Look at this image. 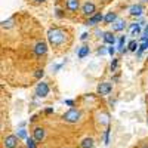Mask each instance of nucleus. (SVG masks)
Wrapping results in <instances>:
<instances>
[{
    "label": "nucleus",
    "mask_w": 148,
    "mask_h": 148,
    "mask_svg": "<svg viewBox=\"0 0 148 148\" xmlns=\"http://www.w3.org/2000/svg\"><path fill=\"white\" fill-rule=\"evenodd\" d=\"M147 121H148V120H147Z\"/></svg>",
    "instance_id": "38"
},
{
    "label": "nucleus",
    "mask_w": 148,
    "mask_h": 148,
    "mask_svg": "<svg viewBox=\"0 0 148 148\" xmlns=\"http://www.w3.org/2000/svg\"><path fill=\"white\" fill-rule=\"evenodd\" d=\"M45 113H46V114H52V113H53V108H46Z\"/></svg>",
    "instance_id": "32"
},
{
    "label": "nucleus",
    "mask_w": 148,
    "mask_h": 148,
    "mask_svg": "<svg viewBox=\"0 0 148 148\" xmlns=\"http://www.w3.org/2000/svg\"><path fill=\"white\" fill-rule=\"evenodd\" d=\"M64 102H65V105H70V107H73V105H74V101H73V99H65Z\"/></svg>",
    "instance_id": "29"
},
{
    "label": "nucleus",
    "mask_w": 148,
    "mask_h": 148,
    "mask_svg": "<svg viewBox=\"0 0 148 148\" xmlns=\"http://www.w3.org/2000/svg\"><path fill=\"white\" fill-rule=\"evenodd\" d=\"M25 144H27V148H36V139L34 138H27Z\"/></svg>",
    "instance_id": "21"
},
{
    "label": "nucleus",
    "mask_w": 148,
    "mask_h": 148,
    "mask_svg": "<svg viewBox=\"0 0 148 148\" xmlns=\"http://www.w3.org/2000/svg\"><path fill=\"white\" fill-rule=\"evenodd\" d=\"M65 6H67V9H68V10L76 12V10L79 9L80 3H79V0H67V2H65Z\"/></svg>",
    "instance_id": "12"
},
{
    "label": "nucleus",
    "mask_w": 148,
    "mask_h": 148,
    "mask_svg": "<svg viewBox=\"0 0 148 148\" xmlns=\"http://www.w3.org/2000/svg\"><path fill=\"white\" fill-rule=\"evenodd\" d=\"M125 42H126V36H121L120 40H119V46H117L119 51H120L121 53H123V49H125V47H123V46H125Z\"/></svg>",
    "instance_id": "20"
},
{
    "label": "nucleus",
    "mask_w": 148,
    "mask_h": 148,
    "mask_svg": "<svg viewBox=\"0 0 148 148\" xmlns=\"http://www.w3.org/2000/svg\"><path fill=\"white\" fill-rule=\"evenodd\" d=\"M142 2H144V3H147V2H148V0H142Z\"/></svg>",
    "instance_id": "37"
},
{
    "label": "nucleus",
    "mask_w": 148,
    "mask_h": 148,
    "mask_svg": "<svg viewBox=\"0 0 148 148\" xmlns=\"http://www.w3.org/2000/svg\"><path fill=\"white\" fill-rule=\"evenodd\" d=\"M89 55V47L88 46H82L80 49H79V52H77V56L80 58V59H83L84 56H88Z\"/></svg>",
    "instance_id": "17"
},
{
    "label": "nucleus",
    "mask_w": 148,
    "mask_h": 148,
    "mask_svg": "<svg viewBox=\"0 0 148 148\" xmlns=\"http://www.w3.org/2000/svg\"><path fill=\"white\" fill-rule=\"evenodd\" d=\"M136 49H139L138 43L135 42V40H132V42L129 43V51H130V52H136Z\"/></svg>",
    "instance_id": "23"
},
{
    "label": "nucleus",
    "mask_w": 148,
    "mask_h": 148,
    "mask_svg": "<svg viewBox=\"0 0 148 148\" xmlns=\"http://www.w3.org/2000/svg\"><path fill=\"white\" fill-rule=\"evenodd\" d=\"M111 89H113V86H111V83H108V82H102V83L98 84V89H96V92L99 93V95H102V96H105V95H108V93L111 92Z\"/></svg>",
    "instance_id": "6"
},
{
    "label": "nucleus",
    "mask_w": 148,
    "mask_h": 148,
    "mask_svg": "<svg viewBox=\"0 0 148 148\" xmlns=\"http://www.w3.org/2000/svg\"><path fill=\"white\" fill-rule=\"evenodd\" d=\"M47 40L52 46H59L65 42V33L61 28H51L47 31Z\"/></svg>",
    "instance_id": "1"
},
{
    "label": "nucleus",
    "mask_w": 148,
    "mask_h": 148,
    "mask_svg": "<svg viewBox=\"0 0 148 148\" xmlns=\"http://www.w3.org/2000/svg\"><path fill=\"white\" fill-rule=\"evenodd\" d=\"M110 132H111V129L107 127V129H105V133H104V144H105V145L110 144Z\"/></svg>",
    "instance_id": "22"
},
{
    "label": "nucleus",
    "mask_w": 148,
    "mask_h": 148,
    "mask_svg": "<svg viewBox=\"0 0 148 148\" xmlns=\"http://www.w3.org/2000/svg\"><path fill=\"white\" fill-rule=\"evenodd\" d=\"M80 117H82L80 111L76 110V108H71V110H68L67 113L62 116V120L67 121V123H77L80 120Z\"/></svg>",
    "instance_id": "2"
},
{
    "label": "nucleus",
    "mask_w": 148,
    "mask_h": 148,
    "mask_svg": "<svg viewBox=\"0 0 148 148\" xmlns=\"http://www.w3.org/2000/svg\"><path fill=\"white\" fill-rule=\"evenodd\" d=\"M45 136H46V132H45V129L43 127H36L34 130H33V138L36 139V141H43L45 139Z\"/></svg>",
    "instance_id": "8"
},
{
    "label": "nucleus",
    "mask_w": 148,
    "mask_h": 148,
    "mask_svg": "<svg viewBox=\"0 0 148 148\" xmlns=\"http://www.w3.org/2000/svg\"><path fill=\"white\" fill-rule=\"evenodd\" d=\"M18 138L19 139H27L28 136H27V130L25 129H19L18 130Z\"/></svg>",
    "instance_id": "25"
},
{
    "label": "nucleus",
    "mask_w": 148,
    "mask_h": 148,
    "mask_svg": "<svg viewBox=\"0 0 148 148\" xmlns=\"http://www.w3.org/2000/svg\"><path fill=\"white\" fill-rule=\"evenodd\" d=\"M147 49H148V40H147V42H142V45L139 46L136 55H138V56H141V55H142V52H144V51H147Z\"/></svg>",
    "instance_id": "18"
},
{
    "label": "nucleus",
    "mask_w": 148,
    "mask_h": 148,
    "mask_svg": "<svg viewBox=\"0 0 148 148\" xmlns=\"http://www.w3.org/2000/svg\"><path fill=\"white\" fill-rule=\"evenodd\" d=\"M104 42L108 43V45H114V43H116V36L111 33V31L104 33Z\"/></svg>",
    "instance_id": "14"
},
{
    "label": "nucleus",
    "mask_w": 148,
    "mask_h": 148,
    "mask_svg": "<svg viewBox=\"0 0 148 148\" xmlns=\"http://www.w3.org/2000/svg\"><path fill=\"white\" fill-rule=\"evenodd\" d=\"M101 21H104V15H102V14H95V15H92V16L88 19L86 25H96V24H99Z\"/></svg>",
    "instance_id": "9"
},
{
    "label": "nucleus",
    "mask_w": 148,
    "mask_h": 148,
    "mask_svg": "<svg viewBox=\"0 0 148 148\" xmlns=\"http://www.w3.org/2000/svg\"><path fill=\"white\" fill-rule=\"evenodd\" d=\"M96 8H95V5L92 3V2H86L84 5H83V8H82V12H83V15L84 16H92V15H95L96 14Z\"/></svg>",
    "instance_id": "5"
},
{
    "label": "nucleus",
    "mask_w": 148,
    "mask_h": 148,
    "mask_svg": "<svg viewBox=\"0 0 148 148\" xmlns=\"http://www.w3.org/2000/svg\"><path fill=\"white\" fill-rule=\"evenodd\" d=\"M105 53V49H104V46H101V49H98V55H104Z\"/></svg>",
    "instance_id": "30"
},
{
    "label": "nucleus",
    "mask_w": 148,
    "mask_h": 148,
    "mask_svg": "<svg viewBox=\"0 0 148 148\" xmlns=\"http://www.w3.org/2000/svg\"><path fill=\"white\" fill-rule=\"evenodd\" d=\"M113 31H121V30H125V27H126V22H125V19H116L113 24Z\"/></svg>",
    "instance_id": "11"
},
{
    "label": "nucleus",
    "mask_w": 148,
    "mask_h": 148,
    "mask_svg": "<svg viewBox=\"0 0 148 148\" xmlns=\"http://www.w3.org/2000/svg\"><path fill=\"white\" fill-rule=\"evenodd\" d=\"M88 36H89L88 33H83V34L80 36V39H82V40H86V39H88Z\"/></svg>",
    "instance_id": "33"
},
{
    "label": "nucleus",
    "mask_w": 148,
    "mask_h": 148,
    "mask_svg": "<svg viewBox=\"0 0 148 148\" xmlns=\"http://www.w3.org/2000/svg\"><path fill=\"white\" fill-rule=\"evenodd\" d=\"M144 36H147L148 37V25L145 27V30H144Z\"/></svg>",
    "instance_id": "34"
},
{
    "label": "nucleus",
    "mask_w": 148,
    "mask_h": 148,
    "mask_svg": "<svg viewBox=\"0 0 148 148\" xmlns=\"http://www.w3.org/2000/svg\"><path fill=\"white\" fill-rule=\"evenodd\" d=\"M98 121H99L101 125H104V126H108L110 125V116H108V113H99V114H98Z\"/></svg>",
    "instance_id": "13"
},
{
    "label": "nucleus",
    "mask_w": 148,
    "mask_h": 148,
    "mask_svg": "<svg viewBox=\"0 0 148 148\" xmlns=\"http://www.w3.org/2000/svg\"><path fill=\"white\" fill-rule=\"evenodd\" d=\"M95 34H96V36H98V37H101V36H102V37H104V33H102V31H101V30H95Z\"/></svg>",
    "instance_id": "31"
},
{
    "label": "nucleus",
    "mask_w": 148,
    "mask_h": 148,
    "mask_svg": "<svg viewBox=\"0 0 148 148\" xmlns=\"http://www.w3.org/2000/svg\"><path fill=\"white\" fill-rule=\"evenodd\" d=\"M117 65H119V61L117 59H113V62H111V71H114L117 68Z\"/></svg>",
    "instance_id": "27"
},
{
    "label": "nucleus",
    "mask_w": 148,
    "mask_h": 148,
    "mask_svg": "<svg viewBox=\"0 0 148 148\" xmlns=\"http://www.w3.org/2000/svg\"><path fill=\"white\" fill-rule=\"evenodd\" d=\"M139 33H141V25L133 24V25H132V36H138Z\"/></svg>",
    "instance_id": "24"
},
{
    "label": "nucleus",
    "mask_w": 148,
    "mask_h": 148,
    "mask_svg": "<svg viewBox=\"0 0 148 148\" xmlns=\"http://www.w3.org/2000/svg\"><path fill=\"white\" fill-rule=\"evenodd\" d=\"M45 76V71L42 70V68H39V70H36V73H34V77L37 79V80H40L42 77Z\"/></svg>",
    "instance_id": "26"
},
{
    "label": "nucleus",
    "mask_w": 148,
    "mask_h": 148,
    "mask_svg": "<svg viewBox=\"0 0 148 148\" xmlns=\"http://www.w3.org/2000/svg\"><path fill=\"white\" fill-rule=\"evenodd\" d=\"M117 19V15H116V12H108V14L104 16V21L107 24H113L114 21Z\"/></svg>",
    "instance_id": "16"
},
{
    "label": "nucleus",
    "mask_w": 148,
    "mask_h": 148,
    "mask_svg": "<svg viewBox=\"0 0 148 148\" xmlns=\"http://www.w3.org/2000/svg\"><path fill=\"white\" fill-rule=\"evenodd\" d=\"M142 12H144V6H142V5H133V6H130V9H129V14H130L132 16H141Z\"/></svg>",
    "instance_id": "10"
},
{
    "label": "nucleus",
    "mask_w": 148,
    "mask_h": 148,
    "mask_svg": "<svg viewBox=\"0 0 148 148\" xmlns=\"http://www.w3.org/2000/svg\"><path fill=\"white\" fill-rule=\"evenodd\" d=\"M36 3H43V2H46V0H34Z\"/></svg>",
    "instance_id": "35"
},
{
    "label": "nucleus",
    "mask_w": 148,
    "mask_h": 148,
    "mask_svg": "<svg viewBox=\"0 0 148 148\" xmlns=\"http://www.w3.org/2000/svg\"><path fill=\"white\" fill-rule=\"evenodd\" d=\"M142 148H148V145H142Z\"/></svg>",
    "instance_id": "36"
},
{
    "label": "nucleus",
    "mask_w": 148,
    "mask_h": 148,
    "mask_svg": "<svg viewBox=\"0 0 148 148\" xmlns=\"http://www.w3.org/2000/svg\"><path fill=\"white\" fill-rule=\"evenodd\" d=\"M108 53H110V55H111V56H113V55H114V53H116V49H114V47H113V45H111V47H108Z\"/></svg>",
    "instance_id": "28"
},
{
    "label": "nucleus",
    "mask_w": 148,
    "mask_h": 148,
    "mask_svg": "<svg viewBox=\"0 0 148 148\" xmlns=\"http://www.w3.org/2000/svg\"><path fill=\"white\" fill-rule=\"evenodd\" d=\"M93 145H95V142H93L92 138H84V139L80 142V147H82V148H93Z\"/></svg>",
    "instance_id": "15"
},
{
    "label": "nucleus",
    "mask_w": 148,
    "mask_h": 148,
    "mask_svg": "<svg viewBox=\"0 0 148 148\" xmlns=\"http://www.w3.org/2000/svg\"><path fill=\"white\" fill-rule=\"evenodd\" d=\"M46 52H47V45H46L45 42L36 43V46H34V53H36L37 56H43Z\"/></svg>",
    "instance_id": "7"
},
{
    "label": "nucleus",
    "mask_w": 148,
    "mask_h": 148,
    "mask_svg": "<svg viewBox=\"0 0 148 148\" xmlns=\"http://www.w3.org/2000/svg\"><path fill=\"white\" fill-rule=\"evenodd\" d=\"M14 25V18H9L8 21H2V27L3 28H10Z\"/></svg>",
    "instance_id": "19"
},
{
    "label": "nucleus",
    "mask_w": 148,
    "mask_h": 148,
    "mask_svg": "<svg viewBox=\"0 0 148 148\" xmlns=\"http://www.w3.org/2000/svg\"><path fill=\"white\" fill-rule=\"evenodd\" d=\"M36 95L39 98H46L49 95V86L45 82H40L39 84L36 86Z\"/></svg>",
    "instance_id": "4"
},
{
    "label": "nucleus",
    "mask_w": 148,
    "mask_h": 148,
    "mask_svg": "<svg viewBox=\"0 0 148 148\" xmlns=\"http://www.w3.org/2000/svg\"><path fill=\"white\" fill-rule=\"evenodd\" d=\"M18 135H8V136L3 139V147L5 148H16L18 145Z\"/></svg>",
    "instance_id": "3"
}]
</instances>
